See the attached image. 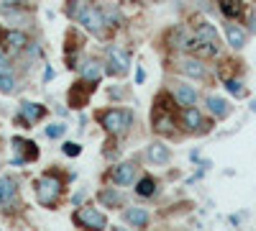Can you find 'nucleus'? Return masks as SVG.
Returning a JSON list of instances; mask_svg holds the SVG:
<instances>
[{
  "mask_svg": "<svg viewBox=\"0 0 256 231\" xmlns=\"http://www.w3.org/2000/svg\"><path fill=\"white\" fill-rule=\"evenodd\" d=\"M154 193H156V180L148 177V175L141 177L138 185H136V195H138V198H152Z\"/></svg>",
  "mask_w": 256,
  "mask_h": 231,
  "instance_id": "nucleus-21",
  "label": "nucleus"
},
{
  "mask_svg": "<svg viewBox=\"0 0 256 231\" xmlns=\"http://www.w3.org/2000/svg\"><path fill=\"white\" fill-rule=\"evenodd\" d=\"M62 149H64V154H67V157H80L82 146H80L77 141H64V146H62Z\"/></svg>",
  "mask_w": 256,
  "mask_h": 231,
  "instance_id": "nucleus-29",
  "label": "nucleus"
},
{
  "mask_svg": "<svg viewBox=\"0 0 256 231\" xmlns=\"http://www.w3.org/2000/svg\"><path fill=\"white\" fill-rule=\"evenodd\" d=\"M166 41H169L172 47L184 49V47H187V41H190V34H187V29H184V26H174L172 31L166 34Z\"/></svg>",
  "mask_w": 256,
  "mask_h": 231,
  "instance_id": "nucleus-19",
  "label": "nucleus"
},
{
  "mask_svg": "<svg viewBox=\"0 0 256 231\" xmlns=\"http://www.w3.org/2000/svg\"><path fill=\"white\" fill-rule=\"evenodd\" d=\"M131 121H134V113L131 111H123V108H108V111L100 113L102 129L108 131V134H113V136L123 134L128 126H131Z\"/></svg>",
  "mask_w": 256,
  "mask_h": 231,
  "instance_id": "nucleus-2",
  "label": "nucleus"
},
{
  "mask_svg": "<svg viewBox=\"0 0 256 231\" xmlns=\"http://www.w3.org/2000/svg\"><path fill=\"white\" fill-rule=\"evenodd\" d=\"M182 123H184V129H190V131H200V134L210 129V123L202 121V116H200V111H198L195 106H187V108H184V113H182Z\"/></svg>",
  "mask_w": 256,
  "mask_h": 231,
  "instance_id": "nucleus-7",
  "label": "nucleus"
},
{
  "mask_svg": "<svg viewBox=\"0 0 256 231\" xmlns=\"http://www.w3.org/2000/svg\"><path fill=\"white\" fill-rule=\"evenodd\" d=\"M102 16H105V24H108V21H113L116 26H120V24H123V16H120L118 11H105Z\"/></svg>",
  "mask_w": 256,
  "mask_h": 231,
  "instance_id": "nucleus-30",
  "label": "nucleus"
},
{
  "mask_svg": "<svg viewBox=\"0 0 256 231\" xmlns=\"http://www.w3.org/2000/svg\"><path fill=\"white\" fill-rule=\"evenodd\" d=\"M92 88H95V85H88V90H84V82H74L72 90H70V106H72V108H82L84 103H88Z\"/></svg>",
  "mask_w": 256,
  "mask_h": 231,
  "instance_id": "nucleus-10",
  "label": "nucleus"
},
{
  "mask_svg": "<svg viewBox=\"0 0 256 231\" xmlns=\"http://www.w3.org/2000/svg\"><path fill=\"white\" fill-rule=\"evenodd\" d=\"M144 77H146V72H144V67H138V70H136V82H138V85L144 82Z\"/></svg>",
  "mask_w": 256,
  "mask_h": 231,
  "instance_id": "nucleus-32",
  "label": "nucleus"
},
{
  "mask_svg": "<svg viewBox=\"0 0 256 231\" xmlns=\"http://www.w3.org/2000/svg\"><path fill=\"white\" fill-rule=\"evenodd\" d=\"M248 31L256 34V11H251V16H248Z\"/></svg>",
  "mask_w": 256,
  "mask_h": 231,
  "instance_id": "nucleus-31",
  "label": "nucleus"
},
{
  "mask_svg": "<svg viewBox=\"0 0 256 231\" xmlns=\"http://www.w3.org/2000/svg\"><path fill=\"white\" fill-rule=\"evenodd\" d=\"M82 77L90 80V82H98V80H100V65H98V62L84 59V62H82Z\"/></svg>",
  "mask_w": 256,
  "mask_h": 231,
  "instance_id": "nucleus-23",
  "label": "nucleus"
},
{
  "mask_svg": "<svg viewBox=\"0 0 256 231\" xmlns=\"http://www.w3.org/2000/svg\"><path fill=\"white\" fill-rule=\"evenodd\" d=\"M64 134H67V126H64V123H52V126H46V136H49V139H62Z\"/></svg>",
  "mask_w": 256,
  "mask_h": 231,
  "instance_id": "nucleus-28",
  "label": "nucleus"
},
{
  "mask_svg": "<svg viewBox=\"0 0 256 231\" xmlns=\"http://www.w3.org/2000/svg\"><path fill=\"white\" fill-rule=\"evenodd\" d=\"M44 113H46V108L38 106V103H31V100H24V103H20V116H24L26 123L41 121V118H44Z\"/></svg>",
  "mask_w": 256,
  "mask_h": 231,
  "instance_id": "nucleus-9",
  "label": "nucleus"
},
{
  "mask_svg": "<svg viewBox=\"0 0 256 231\" xmlns=\"http://www.w3.org/2000/svg\"><path fill=\"white\" fill-rule=\"evenodd\" d=\"M180 70L187 75V77H195V80H202L205 77V65L200 59H184L182 65H180Z\"/></svg>",
  "mask_w": 256,
  "mask_h": 231,
  "instance_id": "nucleus-18",
  "label": "nucleus"
},
{
  "mask_svg": "<svg viewBox=\"0 0 256 231\" xmlns=\"http://www.w3.org/2000/svg\"><path fill=\"white\" fill-rule=\"evenodd\" d=\"M82 200H84V193H77V195H74V203H77V205H80V203H82Z\"/></svg>",
  "mask_w": 256,
  "mask_h": 231,
  "instance_id": "nucleus-34",
  "label": "nucleus"
},
{
  "mask_svg": "<svg viewBox=\"0 0 256 231\" xmlns=\"http://www.w3.org/2000/svg\"><path fill=\"white\" fill-rule=\"evenodd\" d=\"M16 88H18V82H16L13 72L0 75V93H3V95H10V93H16Z\"/></svg>",
  "mask_w": 256,
  "mask_h": 231,
  "instance_id": "nucleus-24",
  "label": "nucleus"
},
{
  "mask_svg": "<svg viewBox=\"0 0 256 231\" xmlns=\"http://www.w3.org/2000/svg\"><path fill=\"white\" fill-rule=\"evenodd\" d=\"M16 149L20 152V159L24 162H36L38 159V146L34 141H24V139H13Z\"/></svg>",
  "mask_w": 256,
  "mask_h": 231,
  "instance_id": "nucleus-13",
  "label": "nucleus"
},
{
  "mask_svg": "<svg viewBox=\"0 0 256 231\" xmlns=\"http://www.w3.org/2000/svg\"><path fill=\"white\" fill-rule=\"evenodd\" d=\"M52 77H54V70H52V67H46V72H44V80H46V82H49V80H52Z\"/></svg>",
  "mask_w": 256,
  "mask_h": 231,
  "instance_id": "nucleus-33",
  "label": "nucleus"
},
{
  "mask_svg": "<svg viewBox=\"0 0 256 231\" xmlns=\"http://www.w3.org/2000/svg\"><path fill=\"white\" fill-rule=\"evenodd\" d=\"M172 129H174V121H172V116H164L162 111H156L154 113V131L156 134H172Z\"/></svg>",
  "mask_w": 256,
  "mask_h": 231,
  "instance_id": "nucleus-20",
  "label": "nucleus"
},
{
  "mask_svg": "<svg viewBox=\"0 0 256 231\" xmlns=\"http://www.w3.org/2000/svg\"><path fill=\"white\" fill-rule=\"evenodd\" d=\"M110 177H113L116 185H131V182L136 180V167H134V162H120V164H116L113 172H110Z\"/></svg>",
  "mask_w": 256,
  "mask_h": 231,
  "instance_id": "nucleus-8",
  "label": "nucleus"
},
{
  "mask_svg": "<svg viewBox=\"0 0 256 231\" xmlns=\"http://www.w3.org/2000/svg\"><path fill=\"white\" fill-rule=\"evenodd\" d=\"M174 95H177V100H180V106H195L198 103V90L192 88V85H177L174 88Z\"/></svg>",
  "mask_w": 256,
  "mask_h": 231,
  "instance_id": "nucleus-16",
  "label": "nucleus"
},
{
  "mask_svg": "<svg viewBox=\"0 0 256 231\" xmlns=\"http://www.w3.org/2000/svg\"><path fill=\"white\" fill-rule=\"evenodd\" d=\"M226 90H228L230 95H236V98H244V95H246L241 80H226Z\"/></svg>",
  "mask_w": 256,
  "mask_h": 231,
  "instance_id": "nucleus-26",
  "label": "nucleus"
},
{
  "mask_svg": "<svg viewBox=\"0 0 256 231\" xmlns=\"http://www.w3.org/2000/svg\"><path fill=\"white\" fill-rule=\"evenodd\" d=\"M226 36H228V44L233 49H244L246 47V31L236 24H226Z\"/></svg>",
  "mask_w": 256,
  "mask_h": 231,
  "instance_id": "nucleus-12",
  "label": "nucleus"
},
{
  "mask_svg": "<svg viewBox=\"0 0 256 231\" xmlns=\"http://www.w3.org/2000/svg\"><path fill=\"white\" fill-rule=\"evenodd\" d=\"M208 108L216 113L218 118H226L228 113H230V108H228V103L223 100V98H218V95H210L208 98Z\"/></svg>",
  "mask_w": 256,
  "mask_h": 231,
  "instance_id": "nucleus-22",
  "label": "nucleus"
},
{
  "mask_svg": "<svg viewBox=\"0 0 256 231\" xmlns=\"http://www.w3.org/2000/svg\"><path fill=\"white\" fill-rule=\"evenodd\" d=\"M108 67H105V72L108 75H123L128 72V54L120 49V47H108Z\"/></svg>",
  "mask_w": 256,
  "mask_h": 231,
  "instance_id": "nucleus-6",
  "label": "nucleus"
},
{
  "mask_svg": "<svg viewBox=\"0 0 256 231\" xmlns=\"http://www.w3.org/2000/svg\"><path fill=\"white\" fill-rule=\"evenodd\" d=\"M74 226H82V228H105L108 226V218H105V213H100L98 208H80V211L72 216Z\"/></svg>",
  "mask_w": 256,
  "mask_h": 231,
  "instance_id": "nucleus-4",
  "label": "nucleus"
},
{
  "mask_svg": "<svg viewBox=\"0 0 256 231\" xmlns=\"http://www.w3.org/2000/svg\"><path fill=\"white\" fill-rule=\"evenodd\" d=\"M126 223H131V226H146L148 223V211L146 208H126V213H123Z\"/></svg>",
  "mask_w": 256,
  "mask_h": 231,
  "instance_id": "nucleus-15",
  "label": "nucleus"
},
{
  "mask_svg": "<svg viewBox=\"0 0 256 231\" xmlns=\"http://www.w3.org/2000/svg\"><path fill=\"white\" fill-rule=\"evenodd\" d=\"M98 198L105 208H120L123 205V195L116 190V187H102V190L98 193Z\"/></svg>",
  "mask_w": 256,
  "mask_h": 231,
  "instance_id": "nucleus-14",
  "label": "nucleus"
},
{
  "mask_svg": "<svg viewBox=\"0 0 256 231\" xmlns=\"http://www.w3.org/2000/svg\"><path fill=\"white\" fill-rule=\"evenodd\" d=\"M88 3H90V0H67V16H70V18H77V13L88 6Z\"/></svg>",
  "mask_w": 256,
  "mask_h": 231,
  "instance_id": "nucleus-27",
  "label": "nucleus"
},
{
  "mask_svg": "<svg viewBox=\"0 0 256 231\" xmlns=\"http://www.w3.org/2000/svg\"><path fill=\"white\" fill-rule=\"evenodd\" d=\"M74 21H80L82 29H88V31H92V34H100V31H102V24H105V16H102V11H100L98 6L88 3V6L77 13Z\"/></svg>",
  "mask_w": 256,
  "mask_h": 231,
  "instance_id": "nucleus-3",
  "label": "nucleus"
},
{
  "mask_svg": "<svg viewBox=\"0 0 256 231\" xmlns=\"http://www.w3.org/2000/svg\"><path fill=\"white\" fill-rule=\"evenodd\" d=\"M62 187H64V182H62L59 175H54V172L44 175V177L38 180V187H36V198H38V203H41V205H46V208L56 205V200L62 198Z\"/></svg>",
  "mask_w": 256,
  "mask_h": 231,
  "instance_id": "nucleus-1",
  "label": "nucleus"
},
{
  "mask_svg": "<svg viewBox=\"0 0 256 231\" xmlns=\"http://www.w3.org/2000/svg\"><path fill=\"white\" fill-rule=\"evenodd\" d=\"M146 157H148V162H154V164H166L172 154H169L166 144H162V141H154V144H148Z\"/></svg>",
  "mask_w": 256,
  "mask_h": 231,
  "instance_id": "nucleus-11",
  "label": "nucleus"
},
{
  "mask_svg": "<svg viewBox=\"0 0 256 231\" xmlns=\"http://www.w3.org/2000/svg\"><path fill=\"white\" fill-rule=\"evenodd\" d=\"M220 8H223V13H226L228 18H236L244 6L238 3V0H220Z\"/></svg>",
  "mask_w": 256,
  "mask_h": 231,
  "instance_id": "nucleus-25",
  "label": "nucleus"
},
{
  "mask_svg": "<svg viewBox=\"0 0 256 231\" xmlns=\"http://www.w3.org/2000/svg\"><path fill=\"white\" fill-rule=\"evenodd\" d=\"M6 44L10 47V49H26V44H28V36L24 34V31H20V29H10V31H6Z\"/></svg>",
  "mask_w": 256,
  "mask_h": 231,
  "instance_id": "nucleus-17",
  "label": "nucleus"
},
{
  "mask_svg": "<svg viewBox=\"0 0 256 231\" xmlns=\"http://www.w3.org/2000/svg\"><path fill=\"white\" fill-rule=\"evenodd\" d=\"M16 198H18V180L10 175L0 177V211H13L16 208Z\"/></svg>",
  "mask_w": 256,
  "mask_h": 231,
  "instance_id": "nucleus-5",
  "label": "nucleus"
}]
</instances>
